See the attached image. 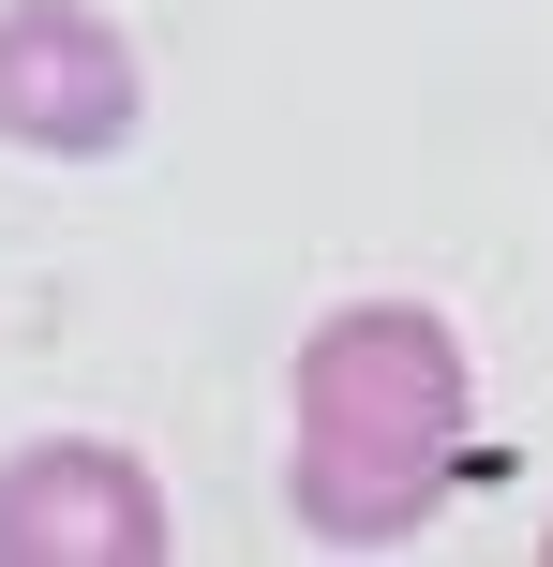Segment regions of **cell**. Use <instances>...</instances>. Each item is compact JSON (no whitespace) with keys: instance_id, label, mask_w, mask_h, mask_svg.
I'll use <instances>...</instances> for the list:
<instances>
[{"instance_id":"obj_1","label":"cell","mask_w":553,"mask_h":567,"mask_svg":"<svg viewBox=\"0 0 553 567\" xmlns=\"http://www.w3.org/2000/svg\"><path fill=\"white\" fill-rule=\"evenodd\" d=\"M464 343L419 299H359L299 343V449H285V508L329 553H404L434 523V493L464 478Z\"/></svg>"},{"instance_id":"obj_2","label":"cell","mask_w":553,"mask_h":567,"mask_svg":"<svg viewBox=\"0 0 553 567\" xmlns=\"http://www.w3.org/2000/svg\"><path fill=\"white\" fill-rule=\"evenodd\" d=\"M135 120H150V75L90 0H0V135L16 150L105 165V150H135Z\"/></svg>"},{"instance_id":"obj_3","label":"cell","mask_w":553,"mask_h":567,"mask_svg":"<svg viewBox=\"0 0 553 567\" xmlns=\"http://www.w3.org/2000/svg\"><path fill=\"white\" fill-rule=\"evenodd\" d=\"M0 567H165V493H150V463L90 449V433L16 449L0 463Z\"/></svg>"},{"instance_id":"obj_4","label":"cell","mask_w":553,"mask_h":567,"mask_svg":"<svg viewBox=\"0 0 553 567\" xmlns=\"http://www.w3.org/2000/svg\"><path fill=\"white\" fill-rule=\"evenodd\" d=\"M539 567H553V538H539Z\"/></svg>"}]
</instances>
